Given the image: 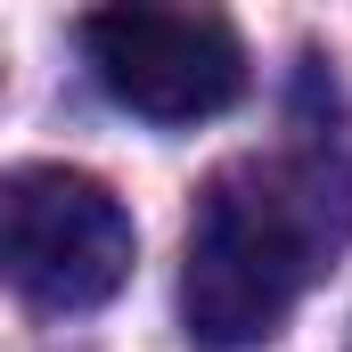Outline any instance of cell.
<instances>
[{
	"instance_id": "1",
	"label": "cell",
	"mask_w": 352,
	"mask_h": 352,
	"mask_svg": "<svg viewBox=\"0 0 352 352\" xmlns=\"http://www.w3.org/2000/svg\"><path fill=\"white\" fill-rule=\"evenodd\" d=\"M352 238V164L336 156H246L197 197L180 320L205 352H254L287 328L303 287Z\"/></svg>"
},
{
	"instance_id": "2",
	"label": "cell",
	"mask_w": 352,
	"mask_h": 352,
	"mask_svg": "<svg viewBox=\"0 0 352 352\" xmlns=\"http://www.w3.org/2000/svg\"><path fill=\"white\" fill-rule=\"evenodd\" d=\"M140 263V230L107 180L74 164L0 173V278L41 311H98Z\"/></svg>"
},
{
	"instance_id": "3",
	"label": "cell",
	"mask_w": 352,
	"mask_h": 352,
	"mask_svg": "<svg viewBox=\"0 0 352 352\" xmlns=\"http://www.w3.org/2000/svg\"><path fill=\"white\" fill-rule=\"evenodd\" d=\"M82 50L140 123H213L246 98V41L205 8H98Z\"/></svg>"
}]
</instances>
